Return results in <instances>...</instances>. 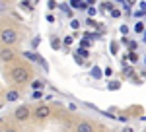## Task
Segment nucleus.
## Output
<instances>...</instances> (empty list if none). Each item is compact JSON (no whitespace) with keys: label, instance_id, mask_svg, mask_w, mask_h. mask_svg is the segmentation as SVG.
I'll return each mask as SVG.
<instances>
[{"label":"nucleus","instance_id":"f257e3e1","mask_svg":"<svg viewBox=\"0 0 146 132\" xmlns=\"http://www.w3.org/2000/svg\"><path fill=\"white\" fill-rule=\"evenodd\" d=\"M12 80L18 82V84H25L29 80V72L22 66H16V68H12Z\"/></svg>","mask_w":146,"mask_h":132},{"label":"nucleus","instance_id":"f03ea898","mask_svg":"<svg viewBox=\"0 0 146 132\" xmlns=\"http://www.w3.org/2000/svg\"><path fill=\"white\" fill-rule=\"evenodd\" d=\"M2 43H6V45H12L16 39H18V33L14 31V29H2Z\"/></svg>","mask_w":146,"mask_h":132},{"label":"nucleus","instance_id":"7ed1b4c3","mask_svg":"<svg viewBox=\"0 0 146 132\" xmlns=\"http://www.w3.org/2000/svg\"><path fill=\"white\" fill-rule=\"evenodd\" d=\"M16 119H18V121H27V119H29V107H27V105L18 107V111H16Z\"/></svg>","mask_w":146,"mask_h":132},{"label":"nucleus","instance_id":"20e7f679","mask_svg":"<svg viewBox=\"0 0 146 132\" xmlns=\"http://www.w3.org/2000/svg\"><path fill=\"white\" fill-rule=\"evenodd\" d=\"M0 58H2L4 62L12 60V58H14V51H12V49H2V51H0Z\"/></svg>","mask_w":146,"mask_h":132},{"label":"nucleus","instance_id":"39448f33","mask_svg":"<svg viewBox=\"0 0 146 132\" xmlns=\"http://www.w3.org/2000/svg\"><path fill=\"white\" fill-rule=\"evenodd\" d=\"M47 115H49V107H45V105H41V107L35 109V117L37 119H45Z\"/></svg>","mask_w":146,"mask_h":132},{"label":"nucleus","instance_id":"423d86ee","mask_svg":"<svg viewBox=\"0 0 146 132\" xmlns=\"http://www.w3.org/2000/svg\"><path fill=\"white\" fill-rule=\"evenodd\" d=\"M78 130L80 132H92V130H94V126L88 124V122H82V124H78Z\"/></svg>","mask_w":146,"mask_h":132},{"label":"nucleus","instance_id":"0eeeda50","mask_svg":"<svg viewBox=\"0 0 146 132\" xmlns=\"http://www.w3.org/2000/svg\"><path fill=\"white\" fill-rule=\"evenodd\" d=\"M6 99H8V101H18V99H20V93H18V91H8V93H6Z\"/></svg>","mask_w":146,"mask_h":132},{"label":"nucleus","instance_id":"6e6552de","mask_svg":"<svg viewBox=\"0 0 146 132\" xmlns=\"http://www.w3.org/2000/svg\"><path fill=\"white\" fill-rule=\"evenodd\" d=\"M43 86H45V84H43L41 80H35L33 84H31V88H33V89H41V88H43Z\"/></svg>","mask_w":146,"mask_h":132},{"label":"nucleus","instance_id":"1a4fd4ad","mask_svg":"<svg viewBox=\"0 0 146 132\" xmlns=\"http://www.w3.org/2000/svg\"><path fill=\"white\" fill-rule=\"evenodd\" d=\"M70 6L72 8H82V0H70Z\"/></svg>","mask_w":146,"mask_h":132},{"label":"nucleus","instance_id":"9d476101","mask_svg":"<svg viewBox=\"0 0 146 132\" xmlns=\"http://www.w3.org/2000/svg\"><path fill=\"white\" fill-rule=\"evenodd\" d=\"M92 76L94 78H101V70L100 68H94V70H92Z\"/></svg>","mask_w":146,"mask_h":132},{"label":"nucleus","instance_id":"9b49d317","mask_svg":"<svg viewBox=\"0 0 146 132\" xmlns=\"http://www.w3.org/2000/svg\"><path fill=\"white\" fill-rule=\"evenodd\" d=\"M51 45H53V49H60V41H58V39H53V41H51Z\"/></svg>","mask_w":146,"mask_h":132},{"label":"nucleus","instance_id":"f8f14e48","mask_svg":"<svg viewBox=\"0 0 146 132\" xmlns=\"http://www.w3.org/2000/svg\"><path fill=\"white\" fill-rule=\"evenodd\" d=\"M135 31H136V33H142V31H144V25L138 22V23H136V27H135Z\"/></svg>","mask_w":146,"mask_h":132},{"label":"nucleus","instance_id":"ddd939ff","mask_svg":"<svg viewBox=\"0 0 146 132\" xmlns=\"http://www.w3.org/2000/svg\"><path fill=\"white\" fill-rule=\"evenodd\" d=\"M70 25H72V29H78V27H80L78 20H72V22H70Z\"/></svg>","mask_w":146,"mask_h":132},{"label":"nucleus","instance_id":"4468645a","mask_svg":"<svg viewBox=\"0 0 146 132\" xmlns=\"http://www.w3.org/2000/svg\"><path fill=\"white\" fill-rule=\"evenodd\" d=\"M111 16H113V18H119V16H121V12L117 10V8H113V10H111Z\"/></svg>","mask_w":146,"mask_h":132},{"label":"nucleus","instance_id":"2eb2a0df","mask_svg":"<svg viewBox=\"0 0 146 132\" xmlns=\"http://www.w3.org/2000/svg\"><path fill=\"white\" fill-rule=\"evenodd\" d=\"M53 8H56V2L55 0H49V10H53Z\"/></svg>","mask_w":146,"mask_h":132},{"label":"nucleus","instance_id":"dca6fc26","mask_svg":"<svg viewBox=\"0 0 146 132\" xmlns=\"http://www.w3.org/2000/svg\"><path fill=\"white\" fill-rule=\"evenodd\" d=\"M78 53H80V55H82V56H84V58H86V56H88V55H90V53H88V51H86V49H80V51H78Z\"/></svg>","mask_w":146,"mask_h":132},{"label":"nucleus","instance_id":"f3484780","mask_svg":"<svg viewBox=\"0 0 146 132\" xmlns=\"http://www.w3.org/2000/svg\"><path fill=\"white\" fill-rule=\"evenodd\" d=\"M39 97H41V91H39V89H35V91H33V99H39Z\"/></svg>","mask_w":146,"mask_h":132},{"label":"nucleus","instance_id":"a211bd4d","mask_svg":"<svg viewBox=\"0 0 146 132\" xmlns=\"http://www.w3.org/2000/svg\"><path fill=\"white\" fill-rule=\"evenodd\" d=\"M88 14H90V16H94V14H96V8H94V6H90V8H88Z\"/></svg>","mask_w":146,"mask_h":132},{"label":"nucleus","instance_id":"6ab92c4d","mask_svg":"<svg viewBox=\"0 0 146 132\" xmlns=\"http://www.w3.org/2000/svg\"><path fill=\"white\" fill-rule=\"evenodd\" d=\"M121 33H129V27L127 25H121Z\"/></svg>","mask_w":146,"mask_h":132},{"label":"nucleus","instance_id":"aec40b11","mask_svg":"<svg viewBox=\"0 0 146 132\" xmlns=\"http://www.w3.org/2000/svg\"><path fill=\"white\" fill-rule=\"evenodd\" d=\"M94 2H96V0H88V4H94Z\"/></svg>","mask_w":146,"mask_h":132},{"label":"nucleus","instance_id":"412c9836","mask_svg":"<svg viewBox=\"0 0 146 132\" xmlns=\"http://www.w3.org/2000/svg\"><path fill=\"white\" fill-rule=\"evenodd\" d=\"M144 41H146V31H144Z\"/></svg>","mask_w":146,"mask_h":132}]
</instances>
